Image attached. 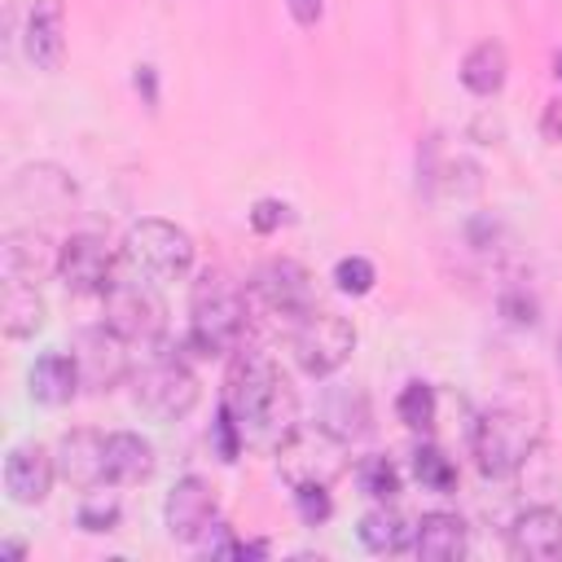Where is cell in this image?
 Instances as JSON below:
<instances>
[{
  "instance_id": "cell-1",
  "label": "cell",
  "mask_w": 562,
  "mask_h": 562,
  "mask_svg": "<svg viewBox=\"0 0 562 562\" xmlns=\"http://www.w3.org/2000/svg\"><path fill=\"white\" fill-rule=\"evenodd\" d=\"M224 408L241 426V439L255 448H272L299 426V395L277 369L268 351L241 347L224 378Z\"/></svg>"
},
{
  "instance_id": "cell-2",
  "label": "cell",
  "mask_w": 562,
  "mask_h": 562,
  "mask_svg": "<svg viewBox=\"0 0 562 562\" xmlns=\"http://www.w3.org/2000/svg\"><path fill=\"white\" fill-rule=\"evenodd\" d=\"M250 321V303L241 285L224 268H202L189 290V334L184 347L193 356H224L237 351Z\"/></svg>"
},
{
  "instance_id": "cell-3",
  "label": "cell",
  "mask_w": 562,
  "mask_h": 562,
  "mask_svg": "<svg viewBox=\"0 0 562 562\" xmlns=\"http://www.w3.org/2000/svg\"><path fill=\"white\" fill-rule=\"evenodd\" d=\"M540 430H544L540 413H527V404H518V400H501V404L483 408L474 422V435H470L479 470L487 479H509L536 452Z\"/></svg>"
},
{
  "instance_id": "cell-4",
  "label": "cell",
  "mask_w": 562,
  "mask_h": 562,
  "mask_svg": "<svg viewBox=\"0 0 562 562\" xmlns=\"http://www.w3.org/2000/svg\"><path fill=\"white\" fill-rule=\"evenodd\" d=\"M119 255L127 272H140L149 281H180L193 268V237L180 224L149 215L123 233Z\"/></svg>"
},
{
  "instance_id": "cell-5",
  "label": "cell",
  "mask_w": 562,
  "mask_h": 562,
  "mask_svg": "<svg viewBox=\"0 0 562 562\" xmlns=\"http://www.w3.org/2000/svg\"><path fill=\"white\" fill-rule=\"evenodd\" d=\"M105 299V325L127 338L132 347H162V334H167V303L158 294V281L140 277V272H127V277H114L110 290L101 294Z\"/></svg>"
},
{
  "instance_id": "cell-6",
  "label": "cell",
  "mask_w": 562,
  "mask_h": 562,
  "mask_svg": "<svg viewBox=\"0 0 562 562\" xmlns=\"http://www.w3.org/2000/svg\"><path fill=\"white\" fill-rule=\"evenodd\" d=\"M277 470L290 487H303V483H325L329 487L347 470V439L334 435L325 422L294 426L277 443Z\"/></svg>"
},
{
  "instance_id": "cell-7",
  "label": "cell",
  "mask_w": 562,
  "mask_h": 562,
  "mask_svg": "<svg viewBox=\"0 0 562 562\" xmlns=\"http://www.w3.org/2000/svg\"><path fill=\"white\" fill-rule=\"evenodd\" d=\"M132 395L145 413L162 417V422H176L184 413H193L198 404V378L189 369L184 356L176 351H154L136 373H132Z\"/></svg>"
},
{
  "instance_id": "cell-8",
  "label": "cell",
  "mask_w": 562,
  "mask_h": 562,
  "mask_svg": "<svg viewBox=\"0 0 562 562\" xmlns=\"http://www.w3.org/2000/svg\"><path fill=\"white\" fill-rule=\"evenodd\" d=\"M290 347H294V360L307 378H329L347 364V356L356 351V329L347 316L338 312H307L294 321V334H290Z\"/></svg>"
},
{
  "instance_id": "cell-9",
  "label": "cell",
  "mask_w": 562,
  "mask_h": 562,
  "mask_svg": "<svg viewBox=\"0 0 562 562\" xmlns=\"http://www.w3.org/2000/svg\"><path fill=\"white\" fill-rule=\"evenodd\" d=\"M132 351L136 347L127 338H119L105 321L92 325V329H79L75 334V347H70V356H75L79 378H83L88 391H114L132 373Z\"/></svg>"
},
{
  "instance_id": "cell-10",
  "label": "cell",
  "mask_w": 562,
  "mask_h": 562,
  "mask_svg": "<svg viewBox=\"0 0 562 562\" xmlns=\"http://www.w3.org/2000/svg\"><path fill=\"white\" fill-rule=\"evenodd\" d=\"M250 299L277 321H299L312 312V277L294 259H268L250 281Z\"/></svg>"
},
{
  "instance_id": "cell-11",
  "label": "cell",
  "mask_w": 562,
  "mask_h": 562,
  "mask_svg": "<svg viewBox=\"0 0 562 562\" xmlns=\"http://www.w3.org/2000/svg\"><path fill=\"white\" fill-rule=\"evenodd\" d=\"M57 277L70 294H105L114 272V250L97 233H70L57 255Z\"/></svg>"
},
{
  "instance_id": "cell-12",
  "label": "cell",
  "mask_w": 562,
  "mask_h": 562,
  "mask_svg": "<svg viewBox=\"0 0 562 562\" xmlns=\"http://www.w3.org/2000/svg\"><path fill=\"white\" fill-rule=\"evenodd\" d=\"M220 518V501H215V487L198 474H184L176 479V487L167 492L162 501V522H167V536L171 540H184V544H198V536Z\"/></svg>"
},
{
  "instance_id": "cell-13",
  "label": "cell",
  "mask_w": 562,
  "mask_h": 562,
  "mask_svg": "<svg viewBox=\"0 0 562 562\" xmlns=\"http://www.w3.org/2000/svg\"><path fill=\"white\" fill-rule=\"evenodd\" d=\"M61 246H53L40 228H9L0 241V272L4 281H26L40 285L48 272H57Z\"/></svg>"
},
{
  "instance_id": "cell-14",
  "label": "cell",
  "mask_w": 562,
  "mask_h": 562,
  "mask_svg": "<svg viewBox=\"0 0 562 562\" xmlns=\"http://www.w3.org/2000/svg\"><path fill=\"white\" fill-rule=\"evenodd\" d=\"M57 479V461L40 443H13L4 452V492L18 505H40Z\"/></svg>"
},
{
  "instance_id": "cell-15",
  "label": "cell",
  "mask_w": 562,
  "mask_h": 562,
  "mask_svg": "<svg viewBox=\"0 0 562 562\" xmlns=\"http://www.w3.org/2000/svg\"><path fill=\"white\" fill-rule=\"evenodd\" d=\"M9 198L31 206V211H44V215H61L70 202H75V180L53 167V162H35V167H22L13 171L9 180Z\"/></svg>"
},
{
  "instance_id": "cell-16",
  "label": "cell",
  "mask_w": 562,
  "mask_h": 562,
  "mask_svg": "<svg viewBox=\"0 0 562 562\" xmlns=\"http://www.w3.org/2000/svg\"><path fill=\"white\" fill-rule=\"evenodd\" d=\"M53 461H57V479H66L70 487H97L105 483V435L66 430L53 448Z\"/></svg>"
},
{
  "instance_id": "cell-17",
  "label": "cell",
  "mask_w": 562,
  "mask_h": 562,
  "mask_svg": "<svg viewBox=\"0 0 562 562\" xmlns=\"http://www.w3.org/2000/svg\"><path fill=\"white\" fill-rule=\"evenodd\" d=\"M26 57L35 70H57L66 61V9L61 0H35L22 31Z\"/></svg>"
},
{
  "instance_id": "cell-18",
  "label": "cell",
  "mask_w": 562,
  "mask_h": 562,
  "mask_svg": "<svg viewBox=\"0 0 562 562\" xmlns=\"http://www.w3.org/2000/svg\"><path fill=\"white\" fill-rule=\"evenodd\" d=\"M509 549L527 562H562V514L549 505L522 509L509 527Z\"/></svg>"
},
{
  "instance_id": "cell-19",
  "label": "cell",
  "mask_w": 562,
  "mask_h": 562,
  "mask_svg": "<svg viewBox=\"0 0 562 562\" xmlns=\"http://www.w3.org/2000/svg\"><path fill=\"white\" fill-rule=\"evenodd\" d=\"M154 443L136 430H114L105 435V483L114 487H132V483H145L154 474Z\"/></svg>"
},
{
  "instance_id": "cell-20",
  "label": "cell",
  "mask_w": 562,
  "mask_h": 562,
  "mask_svg": "<svg viewBox=\"0 0 562 562\" xmlns=\"http://www.w3.org/2000/svg\"><path fill=\"white\" fill-rule=\"evenodd\" d=\"M26 386H31V400H40V404H48V408H61V404H70V400L79 395L83 378H79L75 356H66V351H44V356L31 364V373H26Z\"/></svg>"
},
{
  "instance_id": "cell-21",
  "label": "cell",
  "mask_w": 562,
  "mask_h": 562,
  "mask_svg": "<svg viewBox=\"0 0 562 562\" xmlns=\"http://www.w3.org/2000/svg\"><path fill=\"white\" fill-rule=\"evenodd\" d=\"M465 544H470V531L457 514L435 509V514H422V522L413 527V553L426 562H452L465 553Z\"/></svg>"
},
{
  "instance_id": "cell-22",
  "label": "cell",
  "mask_w": 562,
  "mask_h": 562,
  "mask_svg": "<svg viewBox=\"0 0 562 562\" xmlns=\"http://www.w3.org/2000/svg\"><path fill=\"white\" fill-rule=\"evenodd\" d=\"M44 321H48V307H44L40 290L26 285V281H4V299H0V325H4V334L9 338H31V334L44 329Z\"/></svg>"
},
{
  "instance_id": "cell-23",
  "label": "cell",
  "mask_w": 562,
  "mask_h": 562,
  "mask_svg": "<svg viewBox=\"0 0 562 562\" xmlns=\"http://www.w3.org/2000/svg\"><path fill=\"white\" fill-rule=\"evenodd\" d=\"M505 70H509V57H505V44H501V40H483V44H474V48L461 57V83H465L474 97L501 92Z\"/></svg>"
},
{
  "instance_id": "cell-24",
  "label": "cell",
  "mask_w": 562,
  "mask_h": 562,
  "mask_svg": "<svg viewBox=\"0 0 562 562\" xmlns=\"http://www.w3.org/2000/svg\"><path fill=\"white\" fill-rule=\"evenodd\" d=\"M321 422H325L334 435H342L347 443H351L356 435H364V430H369V400H364V391H356V386H334V391L325 395V404H321Z\"/></svg>"
},
{
  "instance_id": "cell-25",
  "label": "cell",
  "mask_w": 562,
  "mask_h": 562,
  "mask_svg": "<svg viewBox=\"0 0 562 562\" xmlns=\"http://www.w3.org/2000/svg\"><path fill=\"white\" fill-rule=\"evenodd\" d=\"M356 536H360V544H364L369 553H400V549L413 544V531H408L404 518H400L395 509H386V505L369 509V514L360 518Z\"/></svg>"
},
{
  "instance_id": "cell-26",
  "label": "cell",
  "mask_w": 562,
  "mask_h": 562,
  "mask_svg": "<svg viewBox=\"0 0 562 562\" xmlns=\"http://www.w3.org/2000/svg\"><path fill=\"white\" fill-rule=\"evenodd\" d=\"M114 483H97V487H83V501H79V527L83 531H114L119 518H123V501L119 492H110Z\"/></svg>"
},
{
  "instance_id": "cell-27",
  "label": "cell",
  "mask_w": 562,
  "mask_h": 562,
  "mask_svg": "<svg viewBox=\"0 0 562 562\" xmlns=\"http://www.w3.org/2000/svg\"><path fill=\"white\" fill-rule=\"evenodd\" d=\"M356 483H360L364 496H373L378 505H386V501H395V492H400V470H395L391 457L369 452V457H360V465H356Z\"/></svg>"
},
{
  "instance_id": "cell-28",
  "label": "cell",
  "mask_w": 562,
  "mask_h": 562,
  "mask_svg": "<svg viewBox=\"0 0 562 562\" xmlns=\"http://www.w3.org/2000/svg\"><path fill=\"white\" fill-rule=\"evenodd\" d=\"M395 413H400V422H404L408 430H430V426H435V386L408 382V386L400 391V400H395Z\"/></svg>"
},
{
  "instance_id": "cell-29",
  "label": "cell",
  "mask_w": 562,
  "mask_h": 562,
  "mask_svg": "<svg viewBox=\"0 0 562 562\" xmlns=\"http://www.w3.org/2000/svg\"><path fill=\"white\" fill-rule=\"evenodd\" d=\"M413 474H417V483L430 487V492H452V487H457V465H452L439 448H430V443H422V448L413 452Z\"/></svg>"
},
{
  "instance_id": "cell-30",
  "label": "cell",
  "mask_w": 562,
  "mask_h": 562,
  "mask_svg": "<svg viewBox=\"0 0 562 562\" xmlns=\"http://www.w3.org/2000/svg\"><path fill=\"white\" fill-rule=\"evenodd\" d=\"M373 281H378V272H373V263L364 259V255H342L338 263H334V285L342 290V294H369L373 290Z\"/></svg>"
},
{
  "instance_id": "cell-31",
  "label": "cell",
  "mask_w": 562,
  "mask_h": 562,
  "mask_svg": "<svg viewBox=\"0 0 562 562\" xmlns=\"http://www.w3.org/2000/svg\"><path fill=\"white\" fill-rule=\"evenodd\" d=\"M294 509L307 527H321L329 514H334V501H329V487L325 483H303L294 487Z\"/></svg>"
},
{
  "instance_id": "cell-32",
  "label": "cell",
  "mask_w": 562,
  "mask_h": 562,
  "mask_svg": "<svg viewBox=\"0 0 562 562\" xmlns=\"http://www.w3.org/2000/svg\"><path fill=\"white\" fill-rule=\"evenodd\" d=\"M211 430H215L220 461H237V452H241V443H246V439H241V426L233 422V413H228L224 404H220V413H215V426H211Z\"/></svg>"
},
{
  "instance_id": "cell-33",
  "label": "cell",
  "mask_w": 562,
  "mask_h": 562,
  "mask_svg": "<svg viewBox=\"0 0 562 562\" xmlns=\"http://www.w3.org/2000/svg\"><path fill=\"white\" fill-rule=\"evenodd\" d=\"M281 224H290V206L281 198H259L250 206V228L255 233H277Z\"/></svg>"
},
{
  "instance_id": "cell-34",
  "label": "cell",
  "mask_w": 562,
  "mask_h": 562,
  "mask_svg": "<svg viewBox=\"0 0 562 562\" xmlns=\"http://www.w3.org/2000/svg\"><path fill=\"white\" fill-rule=\"evenodd\" d=\"M501 312H505L514 325H536V299H531L527 290H509V294L501 299Z\"/></svg>"
},
{
  "instance_id": "cell-35",
  "label": "cell",
  "mask_w": 562,
  "mask_h": 562,
  "mask_svg": "<svg viewBox=\"0 0 562 562\" xmlns=\"http://www.w3.org/2000/svg\"><path fill=\"white\" fill-rule=\"evenodd\" d=\"M285 9H290V18L299 26H316L321 13H325V0H285Z\"/></svg>"
},
{
  "instance_id": "cell-36",
  "label": "cell",
  "mask_w": 562,
  "mask_h": 562,
  "mask_svg": "<svg viewBox=\"0 0 562 562\" xmlns=\"http://www.w3.org/2000/svg\"><path fill=\"white\" fill-rule=\"evenodd\" d=\"M540 132H544V140H562V97L544 105V123H540Z\"/></svg>"
},
{
  "instance_id": "cell-37",
  "label": "cell",
  "mask_w": 562,
  "mask_h": 562,
  "mask_svg": "<svg viewBox=\"0 0 562 562\" xmlns=\"http://www.w3.org/2000/svg\"><path fill=\"white\" fill-rule=\"evenodd\" d=\"M136 92L154 105L158 101V75H154V66H136Z\"/></svg>"
},
{
  "instance_id": "cell-38",
  "label": "cell",
  "mask_w": 562,
  "mask_h": 562,
  "mask_svg": "<svg viewBox=\"0 0 562 562\" xmlns=\"http://www.w3.org/2000/svg\"><path fill=\"white\" fill-rule=\"evenodd\" d=\"M18 558H26V544L22 540H4L0 544V562H18Z\"/></svg>"
},
{
  "instance_id": "cell-39",
  "label": "cell",
  "mask_w": 562,
  "mask_h": 562,
  "mask_svg": "<svg viewBox=\"0 0 562 562\" xmlns=\"http://www.w3.org/2000/svg\"><path fill=\"white\" fill-rule=\"evenodd\" d=\"M553 75H558V79H562V53H558V57H553Z\"/></svg>"
},
{
  "instance_id": "cell-40",
  "label": "cell",
  "mask_w": 562,
  "mask_h": 562,
  "mask_svg": "<svg viewBox=\"0 0 562 562\" xmlns=\"http://www.w3.org/2000/svg\"><path fill=\"white\" fill-rule=\"evenodd\" d=\"M558 364H562V338H558Z\"/></svg>"
}]
</instances>
